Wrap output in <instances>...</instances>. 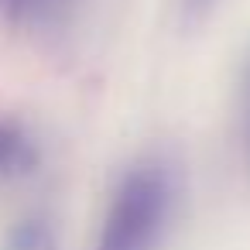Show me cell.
<instances>
[{"instance_id": "6da1fadb", "label": "cell", "mask_w": 250, "mask_h": 250, "mask_svg": "<svg viewBox=\"0 0 250 250\" xmlns=\"http://www.w3.org/2000/svg\"><path fill=\"white\" fill-rule=\"evenodd\" d=\"M175 209V178L161 161H141L120 178L96 250H158Z\"/></svg>"}, {"instance_id": "3957f363", "label": "cell", "mask_w": 250, "mask_h": 250, "mask_svg": "<svg viewBox=\"0 0 250 250\" xmlns=\"http://www.w3.org/2000/svg\"><path fill=\"white\" fill-rule=\"evenodd\" d=\"M11 250H52V240H48V229L42 223H24L14 229V240H11Z\"/></svg>"}, {"instance_id": "7a4b0ae2", "label": "cell", "mask_w": 250, "mask_h": 250, "mask_svg": "<svg viewBox=\"0 0 250 250\" xmlns=\"http://www.w3.org/2000/svg\"><path fill=\"white\" fill-rule=\"evenodd\" d=\"M35 161V151L31 144L18 134V130H7L0 127V171H21Z\"/></svg>"}]
</instances>
